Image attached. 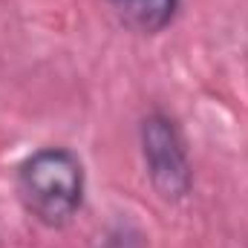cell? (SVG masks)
I'll return each instance as SVG.
<instances>
[{"instance_id":"1","label":"cell","mask_w":248,"mask_h":248,"mask_svg":"<svg viewBox=\"0 0 248 248\" xmlns=\"http://www.w3.org/2000/svg\"><path fill=\"white\" fill-rule=\"evenodd\" d=\"M15 190L23 211L35 222L46 228H63L78 217L84 205V162L78 153L61 144L41 147L17 165Z\"/></svg>"},{"instance_id":"2","label":"cell","mask_w":248,"mask_h":248,"mask_svg":"<svg viewBox=\"0 0 248 248\" xmlns=\"http://www.w3.org/2000/svg\"><path fill=\"white\" fill-rule=\"evenodd\" d=\"M141 162L150 187L162 202H182L193 187V168L187 156L185 136L168 113L153 110L139 124Z\"/></svg>"},{"instance_id":"3","label":"cell","mask_w":248,"mask_h":248,"mask_svg":"<svg viewBox=\"0 0 248 248\" xmlns=\"http://www.w3.org/2000/svg\"><path fill=\"white\" fill-rule=\"evenodd\" d=\"M113 15L136 35H159L165 32L176 15L179 0H107Z\"/></svg>"},{"instance_id":"4","label":"cell","mask_w":248,"mask_h":248,"mask_svg":"<svg viewBox=\"0 0 248 248\" xmlns=\"http://www.w3.org/2000/svg\"><path fill=\"white\" fill-rule=\"evenodd\" d=\"M101 248H147V240H144V234L136 225H124L122 222L104 237Z\"/></svg>"}]
</instances>
